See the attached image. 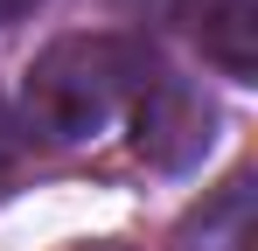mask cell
Returning a JSON list of instances; mask_svg holds the SVG:
<instances>
[{"label":"cell","mask_w":258,"mask_h":251,"mask_svg":"<svg viewBox=\"0 0 258 251\" xmlns=\"http://www.w3.org/2000/svg\"><path fill=\"white\" fill-rule=\"evenodd\" d=\"M196 251H251V181L237 174V181H223L216 189V203H203L196 216Z\"/></svg>","instance_id":"277c9868"},{"label":"cell","mask_w":258,"mask_h":251,"mask_svg":"<svg viewBox=\"0 0 258 251\" xmlns=\"http://www.w3.org/2000/svg\"><path fill=\"white\" fill-rule=\"evenodd\" d=\"M14 154H21V119L0 105V181H7V167H14Z\"/></svg>","instance_id":"5b68a950"},{"label":"cell","mask_w":258,"mask_h":251,"mask_svg":"<svg viewBox=\"0 0 258 251\" xmlns=\"http://www.w3.org/2000/svg\"><path fill=\"white\" fill-rule=\"evenodd\" d=\"M196 35L223 77L258 70V0H196Z\"/></svg>","instance_id":"3957f363"},{"label":"cell","mask_w":258,"mask_h":251,"mask_svg":"<svg viewBox=\"0 0 258 251\" xmlns=\"http://www.w3.org/2000/svg\"><path fill=\"white\" fill-rule=\"evenodd\" d=\"M147 84H154V56H147L140 35L70 28L28 63L21 119L49 147H77V140H98L105 126H119Z\"/></svg>","instance_id":"6da1fadb"},{"label":"cell","mask_w":258,"mask_h":251,"mask_svg":"<svg viewBox=\"0 0 258 251\" xmlns=\"http://www.w3.org/2000/svg\"><path fill=\"white\" fill-rule=\"evenodd\" d=\"M216 147V105L188 77H154L133 98V154L161 174H188Z\"/></svg>","instance_id":"7a4b0ae2"}]
</instances>
